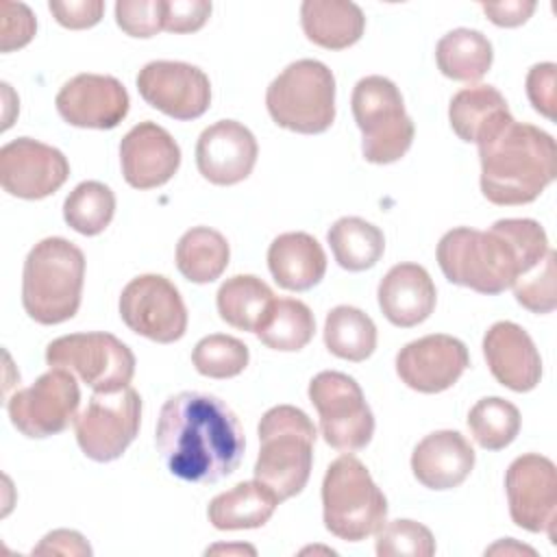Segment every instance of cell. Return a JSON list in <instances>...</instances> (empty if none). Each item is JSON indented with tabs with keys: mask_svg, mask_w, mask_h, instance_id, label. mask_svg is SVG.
Listing matches in <instances>:
<instances>
[{
	"mask_svg": "<svg viewBox=\"0 0 557 557\" xmlns=\"http://www.w3.org/2000/svg\"><path fill=\"white\" fill-rule=\"evenodd\" d=\"M154 442L170 474L189 483H215L231 476L246 450L233 409L202 392H181L163 403Z\"/></svg>",
	"mask_w": 557,
	"mask_h": 557,
	"instance_id": "obj_1",
	"label": "cell"
},
{
	"mask_svg": "<svg viewBox=\"0 0 557 557\" xmlns=\"http://www.w3.org/2000/svg\"><path fill=\"white\" fill-rule=\"evenodd\" d=\"M548 252V237L540 222L505 218L490 231L459 226L437 244V263L444 276L479 294H500L529 272Z\"/></svg>",
	"mask_w": 557,
	"mask_h": 557,
	"instance_id": "obj_2",
	"label": "cell"
},
{
	"mask_svg": "<svg viewBox=\"0 0 557 557\" xmlns=\"http://www.w3.org/2000/svg\"><path fill=\"white\" fill-rule=\"evenodd\" d=\"M479 159L481 191L500 207L533 202L557 176L555 139L516 120L479 144Z\"/></svg>",
	"mask_w": 557,
	"mask_h": 557,
	"instance_id": "obj_3",
	"label": "cell"
},
{
	"mask_svg": "<svg viewBox=\"0 0 557 557\" xmlns=\"http://www.w3.org/2000/svg\"><path fill=\"white\" fill-rule=\"evenodd\" d=\"M85 281V255L63 237L35 244L24 261L22 305L39 324H61L76 315Z\"/></svg>",
	"mask_w": 557,
	"mask_h": 557,
	"instance_id": "obj_4",
	"label": "cell"
},
{
	"mask_svg": "<svg viewBox=\"0 0 557 557\" xmlns=\"http://www.w3.org/2000/svg\"><path fill=\"white\" fill-rule=\"evenodd\" d=\"M259 455L255 479L268 485L278 500L302 492L313 466L315 426L311 418L292 405H278L263 413L259 422Z\"/></svg>",
	"mask_w": 557,
	"mask_h": 557,
	"instance_id": "obj_5",
	"label": "cell"
},
{
	"mask_svg": "<svg viewBox=\"0 0 557 557\" xmlns=\"http://www.w3.org/2000/svg\"><path fill=\"white\" fill-rule=\"evenodd\" d=\"M322 509L326 531L346 542H361L385 524L387 500L368 468L348 453L326 468Z\"/></svg>",
	"mask_w": 557,
	"mask_h": 557,
	"instance_id": "obj_6",
	"label": "cell"
},
{
	"mask_svg": "<svg viewBox=\"0 0 557 557\" xmlns=\"http://www.w3.org/2000/svg\"><path fill=\"white\" fill-rule=\"evenodd\" d=\"M270 117L294 133L318 135L335 120V76L315 59L289 63L268 87Z\"/></svg>",
	"mask_w": 557,
	"mask_h": 557,
	"instance_id": "obj_7",
	"label": "cell"
},
{
	"mask_svg": "<svg viewBox=\"0 0 557 557\" xmlns=\"http://www.w3.org/2000/svg\"><path fill=\"white\" fill-rule=\"evenodd\" d=\"M361 131V152L370 163H394L411 148L416 126L405 111L400 89L385 76L361 78L350 98Z\"/></svg>",
	"mask_w": 557,
	"mask_h": 557,
	"instance_id": "obj_8",
	"label": "cell"
},
{
	"mask_svg": "<svg viewBox=\"0 0 557 557\" xmlns=\"http://www.w3.org/2000/svg\"><path fill=\"white\" fill-rule=\"evenodd\" d=\"M46 363L63 368L94 392L126 387L135 374V355L111 333H72L57 337L46 348Z\"/></svg>",
	"mask_w": 557,
	"mask_h": 557,
	"instance_id": "obj_9",
	"label": "cell"
},
{
	"mask_svg": "<svg viewBox=\"0 0 557 557\" xmlns=\"http://www.w3.org/2000/svg\"><path fill=\"white\" fill-rule=\"evenodd\" d=\"M309 400L320 416V431L329 446L357 453L370 444L374 416L352 376L335 370L315 374L309 383Z\"/></svg>",
	"mask_w": 557,
	"mask_h": 557,
	"instance_id": "obj_10",
	"label": "cell"
},
{
	"mask_svg": "<svg viewBox=\"0 0 557 557\" xmlns=\"http://www.w3.org/2000/svg\"><path fill=\"white\" fill-rule=\"evenodd\" d=\"M139 424L141 398L126 385L115 392H96L76 416L74 431L85 457L104 463L122 457L137 437Z\"/></svg>",
	"mask_w": 557,
	"mask_h": 557,
	"instance_id": "obj_11",
	"label": "cell"
},
{
	"mask_svg": "<svg viewBox=\"0 0 557 557\" xmlns=\"http://www.w3.org/2000/svg\"><path fill=\"white\" fill-rule=\"evenodd\" d=\"M81 389L76 376L63 368H50L33 385L15 392L7 411L11 424L30 440L57 435L76 420Z\"/></svg>",
	"mask_w": 557,
	"mask_h": 557,
	"instance_id": "obj_12",
	"label": "cell"
},
{
	"mask_svg": "<svg viewBox=\"0 0 557 557\" xmlns=\"http://www.w3.org/2000/svg\"><path fill=\"white\" fill-rule=\"evenodd\" d=\"M120 318L137 335L172 344L187 331V309L174 283L161 274L135 276L120 294Z\"/></svg>",
	"mask_w": 557,
	"mask_h": 557,
	"instance_id": "obj_13",
	"label": "cell"
},
{
	"mask_svg": "<svg viewBox=\"0 0 557 557\" xmlns=\"http://www.w3.org/2000/svg\"><path fill=\"white\" fill-rule=\"evenodd\" d=\"M505 492L513 524L531 533H548L555 542L557 520V470L537 453L516 457L505 474Z\"/></svg>",
	"mask_w": 557,
	"mask_h": 557,
	"instance_id": "obj_14",
	"label": "cell"
},
{
	"mask_svg": "<svg viewBox=\"0 0 557 557\" xmlns=\"http://www.w3.org/2000/svg\"><path fill=\"white\" fill-rule=\"evenodd\" d=\"M139 96L174 120H196L211 104L209 76L183 61H150L137 74Z\"/></svg>",
	"mask_w": 557,
	"mask_h": 557,
	"instance_id": "obj_15",
	"label": "cell"
},
{
	"mask_svg": "<svg viewBox=\"0 0 557 557\" xmlns=\"http://www.w3.org/2000/svg\"><path fill=\"white\" fill-rule=\"evenodd\" d=\"M70 176L65 154L30 137H17L0 148V183L15 198L39 200L54 194Z\"/></svg>",
	"mask_w": 557,
	"mask_h": 557,
	"instance_id": "obj_16",
	"label": "cell"
},
{
	"mask_svg": "<svg viewBox=\"0 0 557 557\" xmlns=\"http://www.w3.org/2000/svg\"><path fill=\"white\" fill-rule=\"evenodd\" d=\"M468 366L470 355L466 344L444 333L413 339L396 355V374L407 387L422 394H437L453 387Z\"/></svg>",
	"mask_w": 557,
	"mask_h": 557,
	"instance_id": "obj_17",
	"label": "cell"
},
{
	"mask_svg": "<svg viewBox=\"0 0 557 557\" xmlns=\"http://www.w3.org/2000/svg\"><path fill=\"white\" fill-rule=\"evenodd\" d=\"M59 115L78 128H115L128 113V91L107 74H76L57 94Z\"/></svg>",
	"mask_w": 557,
	"mask_h": 557,
	"instance_id": "obj_18",
	"label": "cell"
},
{
	"mask_svg": "<svg viewBox=\"0 0 557 557\" xmlns=\"http://www.w3.org/2000/svg\"><path fill=\"white\" fill-rule=\"evenodd\" d=\"M259 146L255 135L235 120L207 126L196 144L198 172L213 185H235L250 176Z\"/></svg>",
	"mask_w": 557,
	"mask_h": 557,
	"instance_id": "obj_19",
	"label": "cell"
},
{
	"mask_svg": "<svg viewBox=\"0 0 557 557\" xmlns=\"http://www.w3.org/2000/svg\"><path fill=\"white\" fill-rule=\"evenodd\" d=\"M124 181L135 189L165 185L181 165V148L174 137L154 122H139L120 141Z\"/></svg>",
	"mask_w": 557,
	"mask_h": 557,
	"instance_id": "obj_20",
	"label": "cell"
},
{
	"mask_svg": "<svg viewBox=\"0 0 557 557\" xmlns=\"http://www.w3.org/2000/svg\"><path fill=\"white\" fill-rule=\"evenodd\" d=\"M483 355L492 376L513 392H531L542 379L540 352L516 322L492 324L483 337Z\"/></svg>",
	"mask_w": 557,
	"mask_h": 557,
	"instance_id": "obj_21",
	"label": "cell"
},
{
	"mask_svg": "<svg viewBox=\"0 0 557 557\" xmlns=\"http://www.w3.org/2000/svg\"><path fill=\"white\" fill-rule=\"evenodd\" d=\"M474 468V448L459 431L429 433L411 455L413 476L429 490H453L461 485Z\"/></svg>",
	"mask_w": 557,
	"mask_h": 557,
	"instance_id": "obj_22",
	"label": "cell"
},
{
	"mask_svg": "<svg viewBox=\"0 0 557 557\" xmlns=\"http://www.w3.org/2000/svg\"><path fill=\"white\" fill-rule=\"evenodd\" d=\"M379 307L383 315L400 329L424 322L437 300V292L429 272L418 263H396L379 283Z\"/></svg>",
	"mask_w": 557,
	"mask_h": 557,
	"instance_id": "obj_23",
	"label": "cell"
},
{
	"mask_svg": "<svg viewBox=\"0 0 557 557\" xmlns=\"http://www.w3.org/2000/svg\"><path fill=\"white\" fill-rule=\"evenodd\" d=\"M448 120L455 135L468 144H481L507 126L513 117L505 96L492 85L459 89L448 104Z\"/></svg>",
	"mask_w": 557,
	"mask_h": 557,
	"instance_id": "obj_24",
	"label": "cell"
},
{
	"mask_svg": "<svg viewBox=\"0 0 557 557\" xmlns=\"http://www.w3.org/2000/svg\"><path fill=\"white\" fill-rule=\"evenodd\" d=\"M268 268L278 287L307 292L324 278L326 255L309 233H283L268 248Z\"/></svg>",
	"mask_w": 557,
	"mask_h": 557,
	"instance_id": "obj_25",
	"label": "cell"
},
{
	"mask_svg": "<svg viewBox=\"0 0 557 557\" xmlns=\"http://www.w3.org/2000/svg\"><path fill=\"white\" fill-rule=\"evenodd\" d=\"M300 24L309 41L326 50H344L357 44L366 28L363 11L344 0H305Z\"/></svg>",
	"mask_w": 557,
	"mask_h": 557,
	"instance_id": "obj_26",
	"label": "cell"
},
{
	"mask_svg": "<svg viewBox=\"0 0 557 557\" xmlns=\"http://www.w3.org/2000/svg\"><path fill=\"white\" fill-rule=\"evenodd\" d=\"M278 496L261 481H242L235 487L218 494L207 509L209 522L220 531L257 529L263 527L276 505Z\"/></svg>",
	"mask_w": 557,
	"mask_h": 557,
	"instance_id": "obj_27",
	"label": "cell"
},
{
	"mask_svg": "<svg viewBox=\"0 0 557 557\" xmlns=\"http://www.w3.org/2000/svg\"><path fill=\"white\" fill-rule=\"evenodd\" d=\"M435 59L446 78L474 83L492 67L494 50L483 33L472 28H455L437 41Z\"/></svg>",
	"mask_w": 557,
	"mask_h": 557,
	"instance_id": "obj_28",
	"label": "cell"
},
{
	"mask_svg": "<svg viewBox=\"0 0 557 557\" xmlns=\"http://www.w3.org/2000/svg\"><path fill=\"white\" fill-rule=\"evenodd\" d=\"M231 248L222 233L209 226H194L176 244V268L191 283H211L228 265Z\"/></svg>",
	"mask_w": 557,
	"mask_h": 557,
	"instance_id": "obj_29",
	"label": "cell"
},
{
	"mask_svg": "<svg viewBox=\"0 0 557 557\" xmlns=\"http://www.w3.org/2000/svg\"><path fill=\"white\" fill-rule=\"evenodd\" d=\"M274 300L272 289L252 274H237L226 278L218 289L220 318L239 331L255 333Z\"/></svg>",
	"mask_w": 557,
	"mask_h": 557,
	"instance_id": "obj_30",
	"label": "cell"
},
{
	"mask_svg": "<svg viewBox=\"0 0 557 557\" xmlns=\"http://www.w3.org/2000/svg\"><path fill=\"white\" fill-rule=\"evenodd\" d=\"M335 261L348 272L372 268L385 250L383 231L361 218H339L326 233Z\"/></svg>",
	"mask_w": 557,
	"mask_h": 557,
	"instance_id": "obj_31",
	"label": "cell"
},
{
	"mask_svg": "<svg viewBox=\"0 0 557 557\" xmlns=\"http://www.w3.org/2000/svg\"><path fill=\"white\" fill-rule=\"evenodd\" d=\"M255 333L272 350L296 352L311 342L315 320L305 302L296 298H274Z\"/></svg>",
	"mask_w": 557,
	"mask_h": 557,
	"instance_id": "obj_32",
	"label": "cell"
},
{
	"mask_svg": "<svg viewBox=\"0 0 557 557\" xmlns=\"http://www.w3.org/2000/svg\"><path fill=\"white\" fill-rule=\"evenodd\" d=\"M324 344L339 359L366 361L376 348V326L361 309L339 305L326 313Z\"/></svg>",
	"mask_w": 557,
	"mask_h": 557,
	"instance_id": "obj_33",
	"label": "cell"
},
{
	"mask_svg": "<svg viewBox=\"0 0 557 557\" xmlns=\"http://www.w3.org/2000/svg\"><path fill=\"white\" fill-rule=\"evenodd\" d=\"M115 196L100 181L76 185L63 202V220L81 235H100L113 220Z\"/></svg>",
	"mask_w": 557,
	"mask_h": 557,
	"instance_id": "obj_34",
	"label": "cell"
},
{
	"mask_svg": "<svg viewBox=\"0 0 557 557\" xmlns=\"http://www.w3.org/2000/svg\"><path fill=\"white\" fill-rule=\"evenodd\" d=\"M468 429L474 442L485 450L509 446L520 431V411L505 398H481L468 413Z\"/></svg>",
	"mask_w": 557,
	"mask_h": 557,
	"instance_id": "obj_35",
	"label": "cell"
},
{
	"mask_svg": "<svg viewBox=\"0 0 557 557\" xmlns=\"http://www.w3.org/2000/svg\"><path fill=\"white\" fill-rule=\"evenodd\" d=\"M248 359H250L248 346L242 339L233 335H222V333L202 337L191 352V361L196 370L209 379L237 376L246 370Z\"/></svg>",
	"mask_w": 557,
	"mask_h": 557,
	"instance_id": "obj_36",
	"label": "cell"
},
{
	"mask_svg": "<svg viewBox=\"0 0 557 557\" xmlns=\"http://www.w3.org/2000/svg\"><path fill=\"white\" fill-rule=\"evenodd\" d=\"M435 553L433 533L416 520H392L376 531L379 557H431Z\"/></svg>",
	"mask_w": 557,
	"mask_h": 557,
	"instance_id": "obj_37",
	"label": "cell"
},
{
	"mask_svg": "<svg viewBox=\"0 0 557 557\" xmlns=\"http://www.w3.org/2000/svg\"><path fill=\"white\" fill-rule=\"evenodd\" d=\"M555 250L548 248L544 259L535 263L529 272L520 274L513 281V296L516 300L533 311V313H550L557 307V292H555Z\"/></svg>",
	"mask_w": 557,
	"mask_h": 557,
	"instance_id": "obj_38",
	"label": "cell"
},
{
	"mask_svg": "<svg viewBox=\"0 0 557 557\" xmlns=\"http://www.w3.org/2000/svg\"><path fill=\"white\" fill-rule=\"evenodd\" d=\"M163 4L165 0H117L115 22L131 37H154L163 30Z\"/></svg>",
	"mask_w": 557,
	"mask_h": 557,
	"instance_id": "obj_39",
	"label": "cell"
},
{
	"mask_svg": "<svg viewBox=\"0 0 557 557\" xmlns=\"http://www.w3.org/2000/svg\"><path fill=\"white\" fill-rule=\"evenodd\" d=\"M557 65L537 63L527 74V96L537 113L548 120H555L557 107Z\"/></svg>",
	"mask_w": 557,
	"mask_h": 557,
	"instance_id": "obj_40",
	"label": "cell"
},
{
	"mask_svg": "<svg viewBox=\"0 0 557 557\" xmlns=\"http://www.w3.org/2000/svg\"><path fill=\"white\" fill-rule=\"evenodd\" d=\"M37 30L33 11L22 2H2V52L26 46Z\"/></svg>",
	"mask_w": 557,
	"mask_h": 557,
	"instance_id": "obj_41",
	"label": "cell"
},
{
	"mask_svg": "<svg viewBox=\"0 0 557 557\" xmlns=\"http://www.w3.org/2000/svg\"><path fill=\"white\" fill-rule=\"evenodd\" d=\"M211 2L207 0H165L163 4V30L194 33L205 26L211 15Z\"/></svg>",
	"mask_w": 557,
	"mask_h": 557,
	"instance_id": "obj_42",
	"label": "cell"
},
{
	"mask_svg": "<svg viewBox=\"0 0 557 557\" xmlns=\"http://www.w3.org/2000/svg\"><path fill=\"white\" fill-rule=\"evenodd\" d=\"M50 13L54 20L72 30L81 28H91L100 22L104 13V2L102 0H70V2H52L48 4Z\"/></svg>",
	"mask_w": 557,
	"mask_h": 557,
	"instance_id": "obj_43",
	"label": "cell"
},
{
	"mask_svg": "<svg viewBox=\"0 0 557 557\" xmlns=\"http://www.w3.org/2000/svg\"><path fill=\"white\" fill-rule=\"evenodd\" d=\"M33 553L37 555H91L89 544L85 542V537L76 531H67V529H59L48 533L39 546L33 548Z\"/></svg>",
	"mask_w": 557,
	"mask_h": 557,
	"instance_id": "obj_44",
	"label": "cell"
},
{
	"mask_svg": "<svg viewBox=\"0 0 557 557\" xmlns=\"http://www.w3.org/2000/svg\"><path fill=\"white\" fill-rule=\"evenodd\" d=\"M481 9L496 26L513 28V26L524 24L531 17V13L535 11V2H522V0H509V2H498V4L483 2Z\"/></svg>",
	"mask_w": 557,
	"mask_h": 557,
	"instance_id": "obj_45",
	"label": "cell"
}]
</instances>
